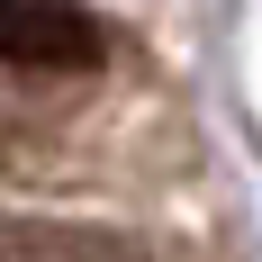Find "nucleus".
I'll use <instances>...</instances> for the list:
<instances>
[{
    "instance_id": "nucleus-2",
    "label": "nucleus",
    "mask_w": 262,
    "mask_h": 262,
    "mask_svg": "<svg viewBox=\"0 0 262 262\" xmlns=\"http://www.w3.org/2000/svg\"><path fill=\"white\" fill-rule=\"evenodd\" d=\"M0 262H163L145 235L108 226V217H36L0 208Z\"/></svg>"
},
{
    "instance_id": "nucleus-1",
    "label": "nucleus",
    "mask_w": 262,
    "mask_h": 262,
    "mask_svg": "<svg viewBox=\"0 0 262 262\" xmlns=\"http://www.w3.org/2000/svg\"><path fill=\"white\" fill-rule=\"evenodd\" d=\"M0 63L18 73H91L108 63V27L73 0H0Z\"/></svg>"
}]
</instances>
